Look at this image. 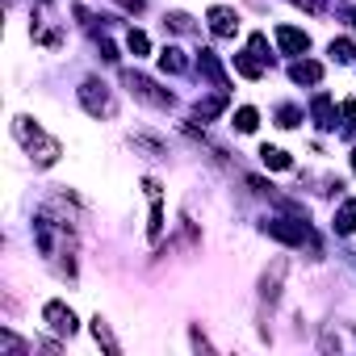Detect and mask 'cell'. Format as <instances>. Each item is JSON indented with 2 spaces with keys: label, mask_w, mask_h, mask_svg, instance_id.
I'll return each instance as SVG.
<instances>
[{
  "label": "cell",
  "mask_w": 356,
  "mask_h": 356,
  "mask_svg": "<svg viewBox=\"0 0 356 356\" xmlns=\"http://www.w3.org/2000/svg\"><path fill=\"white\" fill-rule=\"evenodd\" d=\"M92 339H97V343H101V348H105V352H109V356H118V352H122V343H118V339H113V331H109V323H105V318H101V314H97V318H92Z\"/></svg>",
  "instance_id": "14"
},
{
  "label": "cell",
  "mask_w": 356,
  "mask_h": 356,
  "mask_svg": "<svg viewBox=\"0 0 356 356\" xmlns=\"http://www.w3.org/2000/svg\"><path fill=\"white\" fill-rule=\"evenodd\" d=\"M34 243H38V252H42L47 260H55L67 277L76 273V243H72V235H67V222H59V218H51V214H38V218H34Z\"/></svg>",
  "instance_id": "1"
},
{
  "label": "cell",
  "mask_w": 356,
  "mask_h": 356,
  "mask_svg": "<svg viewBox=\"0 0 356 356\" xmlns=\"http://www.w3.org/2000/svg\"><path fill=\"white\" fill-rule=\"evenodd\" d=\"M298 122H302V109H298V105H281V109H277V126H285V130H293Z\"/></svg>",
  "instance_id": "23"
},
{
  "label": "cell",
  "mask_w": 356,
  "mask_h": 356,
  "mask_svg": "<svg viewBox=\"0 0 356 356\" xmlns=\"http://www.w3.org/2000/svg\"><path fill=\"white\" fill-rule=\"evenodd\" d=\"M264 235H273V239H281V243H289V248H310V252H318V243H314V235H310V227L302 222V218H273V222H264Z\"/></svg>",
  "instance_id": "3"
},
{
  "label": "cell",
  "mask_w": 356,
  "mask_h": 356,
  "mask_svg": "<svg viewBox=\"0 0 356 356\" xmlns=\"http://www.w3.org/2000/svg\"><path fill=\"white\" fill-rule=\"evenodd\" d=\"M256 126H260V113H256L252 105H243V109L235 113V130H243V134H252Z\"/></svg>",
  "instance_id": "21"
},
{
  "label": "cell",
  "mask_w": 356,
  "mask_h": 356,
  "mask_svg": "<svg viewBox=\"0 0 356 356\" xmlns=\"http://www.w3.org/2000/svg\"><path fill=\"white\" fill-rule=\"evenodd\" d=\"M310 118H314V126H323V130H335V101H331L327 92H318V97L310 101Z\"/></svg>",
  "instance_id": "11"
},
{
  "label": "cell",
  "mask_w": 356,
  "mask_h": 356,
  "mask_svg": "<svg viewBox=\"0 0 356 356\" xmlns=\"http://www.w3.org/2000/svg\"><path fill=\"white\" fill-rule=\"evenodd\" d=\"M101 59H109V63L118 59V51H113V42H101Z\"/></svg>",
  "instance_id": "28"
},
{
  "label": "cell",
  "mask_w": 356,
  "mask_h": 356,
  "mask_svg": "<svg viewBox=\"0 0 356 356\" xmlns=\"http://www.w3.org/2000/svg\"><path fill=\"white\" fill-rule=\"evenodd\" d=\"M248 51H252L260 63H268V59H273V55H268V38H264V34H252V47H248Z\"/></svg>",
  "instance_id": "24"
},
{
  "label": "cell",
  "mask_w": 356,
  "mask_h": 356,
  "mask_svg": "<svg viewBox=\"0 0 356 356\" xmlns=\"http://www.w3.org/2000/svg\"><path fill=\"white\" fill-rule=\"evenodd\" d=\"M227 109V88H218L210 101H197V118H218Z\"/></svg>",
  "instance_id": "18"
},
{
  "label": "cell",
  "mask_w": 356,
  "mask_h": 356,
  "mask_svg": "<svg viewBox=\"0 0 356 356\" xmlns=\"http://www.w3.org/2000/svg\"><path fill=\"white\" fill-rule=\"evenodd\" d=\"M143 5H147V0H122V9H130V13H138Z\"/></svg>",
  "instance_id": "29"
},
{
  "label": "cell",
  "mask_w": 356,
  "mask_h": 356,
  "mask_svg": "<svg viewBox=\"0 0 356 356\" xmlns=\"http://www.w3.org/2000/svg\"><path fill=\"white\" fill-rule=\"evenodd\" d=\"M260 159H264V168H273V172H285V168L293 163V159H289V151H281V147H268V143L260 147Z\"/></svg>",
  "instance_id": "16"
},
{
  "label": "cell",
  "mask_w": 356,
  "mask_h": 356,
  "mask_svg": "<svg viewBox=\"0 0 356 356\" xmlns=\"http://www.w3.org/2000/svg\"><path fill=\"white\" fill-rule=\"evenodd\" d=\"M335 231H339V235H352V231H356V197H348V202L339 206V214H335Z\"/></svg>",
  "instance_id": "17"
},
{
  "label": "cell",
  "mask_w": 356,
  "mask_h": 356,
  "mask_svg": "<svg viewBox=\"0 0 356 356\" xmlns=\"http://www.w3.org/2000/svg\"><path fill=\"white\" fill-rule=\"evenodd\" d=\"M343 134H356V101H343Z\"/></svg>",
  "instance_id": "25"
},
{
  "label": "cell",
  "mask_w": 356,
  "mask_h": 356,
  "mask_svg": "<svg viewBox=\"0 0 356 356\" xmlns=\"http://www.w3.org/2000/svg\"><path fill=\"white\" fill-rule=\"evenodd\" d=\"M289 76H293V84H318V80H323V63H314V59H298V63L289 67Z\"/></svg>",
  "instance_id": "13"
},
{
  "label": "cell",
  "mask_w": 356,
  "mask_h": 356,
  "mask_svg": "<svg viewBox=\"0 0 356 356\" xmlns=\"http://www.w3.org/2000/svg\"><path fill=\"white\" fill-rule=\"evenodd\" d=\"M13 134H17V143L30 151V159H34V163H42V168H47V163H55V159L63 155V147H59V143H55V138H51L34 118H26V113H22V118H13Z\"/></svg>",
  "instance_id": "2"
},
{
  "label": "cell",
  "mask_w": 356,
  "mask_h": 356,
  "mask_svg": "<svg viewBox=\"0 0 356 356\" xmlns=\"http://www.w3.org/2000/svg\"><path fill=\"white\" fill-rule=\"evenodd\" d=\"M197 67H202V76H206L214 88H231V80H227V72H222V63H218L214 51H202V55H197Z\"/></svg>",
  "instance_id": "10"
},
{
  "label": "cell",
  "mask_w": 356,
  "mask_h": 356,
  "mask_svg": "<svg viewBox=\"0 0 356 356\" xmlns=\"http://www.w3.org/2000/svg\"><path fill=\"white\" fill-rule=\"evenodd\" d=\"M277 47H281L285 55H306L310 38H306L302 30H293V26H277Z\"/></svg>",
  "instance_id": "9"
},
{
  "label": "cell",
  "mask_w": 356,
  "mask_h": 356,
  "mask_svg": "<svg viewBox=\"0 0 356 356\" xmlns=\"http://www.w3.org/2000/svg\"><path fill=\"white\" fill-rule=\"evenodd\" d=\"M122 80H126V88H130V92H134L143 105H155V109H172V92H168V88H159L151 76H143V72H126Z\"/></svg>",
  "instance_id": "4"
},
{
  "label": "cell",
  "mask_w": 356,
  "mask_h": 356,
  "mask_svg": "<svg viewBox=\"0 0 356 356\" xmlns=\"http://www.w3.org/2000/svg\"><path fill=\"white\" fill-rule=\"evenodd\" d=\"M352 168H356V151H352Z\"/></svg>",
  "instance_id": "31"
},
{
  "label": "cell",
  "mask_w": 356,
  "mask_h": 356,
  "mask_svg": "<svg viewBox=\"0 0 356 356\" xmlns=\"http://www.w3.org/2000/svg\"><path fill=\"white\" fill-rule=\"evenodd\" d=\"M327 51H331V59H335V63H352V59H356L352 38H331V47H327Z\"/></svg>",
  "instance_id": "20"
},
{
  "label": "cell",
  "mask_w": 356,
  "mask_h": 356,
  "mask_svg": "<svg viewBox=\"0 0 356 356\" xmlns=\"http://www.w3.org/2000/svg\"><path fill=\"white\" fill-rule=\"evenodd\" d=\"M235 72L248 76V80H260V76H264V63H260L252 51H243V55H235Z\"/></svg>",
  "instance_id": "15"
},
{
  "label": "cell",
  "mask_w": 356,
  "mask_h": 356,
  "mask_svg": "<svg viewBox=\"0 0 356 356\" xmlns=\"http://www.w3.org/2000/svg\"><path fill=\"white\" fill-rule=\"evenodd\" d=\"M285 273H289L285 260H273V268H264V277H260V298H264V302H277V298H281V281H285Z\"/></svg>",
  "instance_id": "8"
},
{
  "label": "cell",
  "mask_w": 356,
  "mask_h": 356,
  "mask_svg": "<svg viewBox=\"0 0 356 356\" xmlns=\"http://www.w3.org/2000/svg\"><path fill=\"white\" fill-rule=\"evenodd\" d=\"M30 352V343H22L13 331H0V356H26Z\"/></svg>",
  "instance_id": "19"
},
{
  "label": "cell",
  "mask_w": 356,
  "mask_h": 356,
  "mask_svg": "<svg viewBox=\"0 0 356 356\" xmlns=\"http://www.w3.org/2000/svg\"><path fill=\"white\" fill-rule=\"evenodd\" d=\"M206 22H210V30H214L218 38H235V30H239V17H235V9H227V5H214V9L206 13Z\"/></svg>",
  "instance_id": "7"
},
{
  "label": "cell",
  "mask_w": 356,
  "mask_h": 356,
  "mask_svg": "<svg viewBox=\"0 0 356 356\" xmlns=\"http://www.w3.org/2000/svg\"><path fill=\"white\" fill-rule=\"evenodd\" d=\"M298 9H306V13H323V0H293Z\"/></svg>",
  "instance_id": "27"
},
{
  "label": "cell",
  "mask_w": 356,
  "mask_h": 356,
  "mask_svg": "<svg viewBox=\"0 0 356 356\" xmlns=\"http://www.w3.org/2000/svg\"><path fill=\"white\" fill-rule=\"evenodd\" d=\"M348 22H352V26H356V9H348Z\"/></svg>",
  "instance_id": "30"
},
{
  "label": "cell",
  "mask_w": 356,
  "mask_h": 356,
  "mask_svg": "<svg viewBox=\"0 0 356 356\" xmlns=\"http://www.w3.org/2000/svg\"><path fill=\"white\" fill-rule=\"evenodd\" d=\"M126 47H130V55H134V59L151 51V42H147V34H143V30H130V34H126Z\"/></svg>",
  "instance_id": "22"
},
{
  "label": "cell",
  "mask_w": 356,
  "mask_h": 356,
  "mask_svg": "<svg viewBox=\"0 0 356 356\" xmlns=\"http://www.w3.org/2000/svg\"><path fill=\"white\" fill-rule=\"evenodd\" d=\"M80 105H84L92 118H113V113H118V101H113L109 84H101V80H84V84H80Z\"/></svg>",
  "instance_id": "5"
},
{
  "label": "cell",
  "mask_w": 356,
  "mask_h": 356,
  "mask_svg": "<svg viewBox=\"0 0 356 356\" xmlns=\"http://www.w3.org/2000/svg\"><path fill=\"white\" fill-rule=\"evenodd\" d=\"M168 26H172L176 34H189V30H193V22H189L185 13H172V17H168Z\"/></svg>",
  "instance_id": "26"
},
{
  "label": "cell",
  "mask_w": 356,
  "mask_h": 356,
  "mask_svg": "<svg viewBox=\"0 0 356 356\" xmlns=\"http://www.w3.org/2000/svg\"><path fill=\"white\" fill-rule=\"evenodd\" d=\"M159 67H163V72H172V76H185L193 63L185 59V51H181V47H163V51H159Z\"/></svg>",
  "instance_id": "12"
},
{
  "label": "cell",
  "mask_w": 356,
  "mask_h": 356,
  "mask_svg": "<svg viewBox=\"0 0 356 356\" xmlns=\"http://www.w3.org/2000/svg\"><path fill=\"white\" fill-rule=\"evenodd\" d=\"M42 323L55 331V335H76V314L67 302H47L42 306Z\"/></svg>",
  "instance_id": "6"
}]
</instances>
